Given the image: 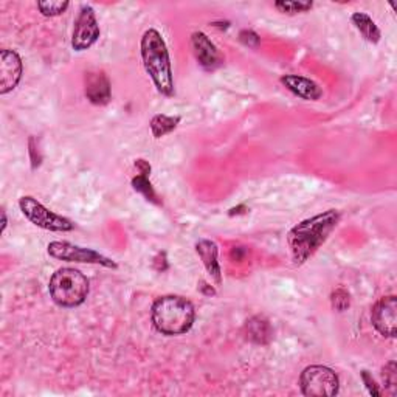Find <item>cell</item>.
<instances>
[{"mask_svg":"<svg viewBox=\"0 0 397 397\" xmlns=\"http://www.w3.org/2000/svg\"><path fill=\"white\" fill-rule=\"evenodd\" d=\"M241 210H245V207H244V205H241V207H237V208L230 210V216H234V215H241V213H244V211H241Z\"/></svg>","mask_w":397,"mask_h":397,"instance_id":"cell-28","label":"cell"},{"mask_svg":"<svg viewBox=\"0 0 397 397\" xmlns=\"http://www.w3.org/2000/svg\"><path fill=\"white\" fill-rule=\"evenodd\" d=\"M24 72L22 59L14 50H0V95L14 91Z\"/></svg>","mask_w":397,"mask_h":397,"instance_id":"cell-10","label":"cell"},{"mask_svg":"<svg viewBox=\"0 0 397 397\" xmlns=\"http://www.w3.org/2000/svg\"><path fill=\"white\" fill-rule=\"evenodd\" d=\"M50 295L61 307H76L89 295V279L72 267H63L53 273L48 284Z\"/></svg>","mask_w":397,"mask_h":397,"instance_id":"cell-4","label":"cell"},{"mask_svg":"<svg viewBox=\"0 0 397 397\" xmlns=\"http://www.w3.org/2000/svg\"><path fill=\"white\" fill-rule=\"evenodd\" d=\"M239 39L242 43L249 47H258L259 46V36L252 30H242L239 34Z\"/></svg>","mask_w":397,"mask_h":397,"instance_id":"cell-23","label":"cell"},{"mask_svg":"<svg viewBox=\"0 0 397 397\" xmlns=\"http://www.w3.org/2000/svg\"><path fill=\"white\" fill-rule=\"evenodd\" d=\"M36 153L39 154V151H36V148H34V138H30V154H31V165L33 167H36L41 165V160L36 157Z\"/></svg>","mask_w":397,"mask_h":397,"instance_id":"cell-26","label":"cell"},{"mask_svg":"<svg viewBox=\"0 0 397 397\" xmlns=\"http://www.w3.org/2000/svg\"><path fill=\"white\" fill-rule=\"evenodd\" d=\"M100 38V25L96 21L93 8L91 5H84L75 21L72 47L76 51H83L91 48Z\"/></svg>","mask_w":397,"mask_h":397,"instance_id":"cell-8","label":"cell"},{"mask_svg":"<svg viewBox=\"0 0 397 397\" xmlns=\"http://www.w3.org/2000/svg\"><path fill=\"white\" fill-rule=\"evenodd\" d=\"M151 319L158 332L165 335H182L191 329L196 319V311L190 299L166 295L155 299Z\"/></svg>","mask_w":397,"mask_h":397,"instance_id":"cell-3","label":"cell"},{"mask_svg":"<svg viewBox=\"0 0 397 397\" xmlns=\"http://www.w3.org/2000/svg\"><path fill=\"white\" fill-rule=\"evenodd\" d=\"M48 254L51 258L59 261H68V262H83V264H98V266L108 267V269H117L118 264L104 257V254L95 252L92 249H84V247L73 245L70 242H61L53 241L47 247Z\"/></svg>","mask_w":397,"mask_h":397,"instance_id":"cell-7","label":"cell"},{"mask_svg":"<svg viewBox=\"0 0 397 397\" xmlns=\"http://www.w3.org/2000/svg\"><path fill=\"white\" fill-rule=\"evenodd\" d=\"M149 175H143V174H138L137 177L132 179V187H134L135 191H138L140 194H143L145 199L154 202V204H160V202L157 200V194L153 188L151 182H149Z\"/></svg>","mask_w":397,"mask_h":397,"instance_id":"cell-19","label":"cell"},{"mask_svg":"<svg viewBox=\"0 0 397 397\" xmlns=\"http://www.w3.org/2000/svg\"><path fill=\"white\" fill-rule=\"evenodd\" d=\"M180 120H182L180 117H167L163 115V113H158V115H155L151 121L153 135L155 138H162L167 134H171V132L179 126Z\"/></svg>","mask_w":397,"mask_h":397,"instance_id":"cell-17","label":"cell"},{"mask_svg":"<svg viewBox=\"0 0 397 397\" xmlns=\"http://www.w3.org/2000/svg\"><path fill=\"white\" fill-rule=\"evenodd\" d=\"M361 378H364V382H365V385L368 388V391L371 393L373 396H381L382 394L381 390H378L377 383L374 382V378L368 374V371H361Z\"/></svg>","mask_w":397,"mask_h":397,"instance_id":"cell-24","label":"cell"},{"mask_svg":"<svg viewBox=\"0 0 397 397\" xmlns=\"http://www.w3.org/2000/svg\"><path fill=\"white\" fill-rule=\"evenodd\" d=\"M86 96L95 105H104L110 101V83L103 72H93L86 76Z\"/></svg>","mask_w":397,"mask_h":397,"instance_id":"cell-13","label":"cell"},{"mask_svg":"<svg viewBox=\"0 0 397 397\" xmlns=\"http://www.w3.org/2000/svg\"><path fill=\"white\" fill-rule=\"evenodd\" d=\"M301 393L309 397H332L339 393V376L331 368L323 365H311L303 369L299 376Z\"/></svg>","mask_w":397,"mask_h":397,"instance_id":"cell-5","label":"cell"},{"mask_svg":"<svg viewBox=\"0 0 397 397\" xmlns=\"http://www.w3.org/2000/svg\"><path fill=\"white\" fill-rule=\"evenodd\" d=\"M352 24L356 25V29L360 31L361 36H364L368 42L371 43H378L382 38V33L378 30V26L376 22L365 13H354L351 17Z\"/></svg>","mask_w":397,"mask_h":397,"instance_id":"cell-16","label":"cell"},{"mask_svg":"<svg viewBox=\"0 0 397 397\" xmlns=\"http://www.w3.org/2000/svg\"><path fill=\"white\" fill-rule=\"evenodd\" d=\"M5 228H6V215L5 211H2V233L5 232Z\"/></svg>","mask_w":397,"mask_h":397,"instance_id":"cell-29","label":"cell"},{"mask_svg":"<svg viewBox=\"0 0 397 397\" xmlns=\"http://www.w3.org/2000/svg\"><path fill=\"white\" fill-rule=\"evenodd\" d=\"M196 250L199 253L202 262H204L207 272L211 275V278L215 279L217 286L222 284V272H220V266L217 261V254H219L217 244L213 241H208V239H202L196 244Z\"/></svg>","mask_w":397,"mask_h":397,"instance_id":"cell-14","label":"cell"},{"mask_svg":"<svg viewBox=\"0 0 397 397\" xmlns=\"http://www.w3.org/2000/svg\"><path fill=\"white\" fill-rule=\"evenodd\" d=\"M191 46L194 56L199 61V64L205 70H215L219 66H222L224 59L220 56L217 47L210 41L205 33L196 31L191 36Z\"/></svg>","mask_w":397,"mask_h":397,"instance_id":"cell-11","label":"cell"},{"mask_svg":"<svg viewBox=\"0 0 397 397\" xmlns=\"http://www.w3.org/2000/svg\"><path fill=\"white\" fill-rule=\"evenodd\" d=\"M340 220L337 210H328L321 215L297 224L287 234V244L292 259L301 266L326 242Z\"/></svg>","mask_w":397,"mask_h":397,"instance_id":"cell-1","label":"cell"},{"mask_svg":"<svg viewBox=\"0 0 397 397\" xmlns=\"http://www.w3.org/2000/svg\"><path fill=\"white\" fill-rule=\"evenodd\" d=\"M19 208L22 215L30 220L33 225L48 232H72L75 228V224L72 220L53 213L48 208L43 207L41 202H38L31 196H24L19 200Z\"/></svg>","mask_w":397,"mask_h":397,"instance_id":"cell-6","label":"cell"},{"mask_svg":"<svg viewBox=\"0 0 397 397\" xmlns=\"http://www.w3.org/2000/svg\"><path fill=\"white\" fill-rule=\"evenodd\" d=\"M68 6L70 4L66 2V0H63V2H61V0H58V2H53V0H39L38 2V10L46 17H55L63 14L66 13Z\"/></svg>","mask_w":397,"mask_h":397,"instance_id":"cell-20","label":"cell"},{"mask_svg":"<svg viewBox=\"0 0 397 397\" xmlns=\"http://www.w3.org/2000/svg\"><path fill=\"white\" fill-rule=\"evenodd\" d=\"M140 51L146 73L151 76L157 91L165 96H172L174 78L171 58L162 34L154 29L146 30L140 42Z\"/></svg>","mask_w":397,"mask_h":397,"instance_id":"cell-2","label":"cell"},{"mask_svg":"<svg viewBox=\"0 0 397 397\" xmlns=\"http://www.w3.org/2000/svg\"><path fill=\"white\" fill-rule=\"evenodd\" d=\"M374 328L383 337L394 339L397 334V298L396 295L383 297L374 304L371 312Z\"/></svg>","mask_w":397,"mask_h":397,"instance_id":"cell-9","label":"cell"},{"mask_svg":"<svg viewBox=\"0 0 397 397\" xmlns=\"http://www.w3.org/2000/svg\"><path fill=\"white\" fill-rule=\"evenodd\" d=\"M200 284H202V286H200V290H202V292H204L205 295H215V294H216V290H215L213 287H211V286H208L207 282L202 281Z\"/></svg>","mask_w":397,"mask_h":397,"instance_id":"cell-27","label":"cell"},{"mask_svg":"<svg viewBox=\"0 0 397 397\" xmlns=\"http://www.w3.org/2000/svg\"><path fill=\"white\" fill-rule=\"evenodd\" d=\"M382 377L385 386L390 390L391 394H396L397 391V368H396V361H390L386 364L382 369Z\"/></svg>","mask_w":397,"mask_h":397,"instance_id":"cell-22","label":"cell"},{"mask_svg":"<svg viewBox=\"0 0 397 397\" xmlns=\"http://www.w3.org/2000/svg\"><path fill=\"white\" fill-rule=\"evenodd\" d=\"M135 167L140 171V174H143V175L151 174V165H149L146 160H143V158H138V160H135Z\"/></svg>","mask_w":397,"mask_h":397,"instance_id":"cell-25","label":"cell"},{"mask_svg":"<svg viewBox=\"0 0 397 397\" xmlns=\"http://www.w3.org/2000/svg\"><path fill=\"white\" fill-rule=\"evenodd\" d=\"M331 304L335 311H339V312L346 311V309L351 306V297L348 294V290L341 289V287L334 290L331 295Z\"/></svg>","mask_w":397,"mask_h":397,"instance_id":"cell-21","label":"cell"},{"mask_svg":"<svg viewBox=\"0 0 397 397\" xmlns=\"http://www.w3.org/2000/svg\"><path fill=\"white\" fill-rule=\"evenodd\" d=\"M245 335L250 341L257 343V345H267L272 340V326L266 316H252V319L245 323Z\"/></svg>","mask_w":397,"mask_h":397,"instance_id":"cell-15","label":"cell"},{"mask_svg":"<svg viewBox=\"0 0 397 397\" xmlns=\"http://www.w3.org/2000/svg\"><path fill=\"white\" fill-rule=\"evenodd\" d=\"M279 81L287 91H290L294 95L299 96V98L303 100L316 101L323 96L321 87L309 78L298 76V75H284L281 76Z\"/></svg>","mask_w":397,"mask_h":397,"instance_id":"cell-12","label":"cell"},{"mask_svg":"<svg viewBox=\"0 0 397 397\" xmlns=\"http://www.w3.org/2000/svg\"><path fill=\"white\" fill-rule=\"evenodd\" d=\"M314 4L312 2H294V0H279L275 2V8L279 13H284L289 16H294L298 13H306L312 10Z\"/></svg>","mask_w":397,"mask_h":397,"instance_id":"cell-18","label":"cell"}]
</instances>
